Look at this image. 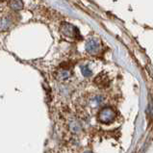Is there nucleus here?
Instances as JSON below:
<instances>
[{
    "label": "nucleus",
    "instance_id": "f257e3e1",
    "mask_svg": "<svg viewBox=\"0 0 153 153\" xmlns=\"http://www.w3.org/2000/svg\"><path fill=\"white\" fill-rule=\"evenodd\" d=\"M60 31L64 36L68 37V38L77 39L80 36L79 31H78V29L75 27V26H73L72 24L68 23V22L62 23V25H61V27H60Z\"/></svg>",
    "mask_w": 153,
    "mask_h": 153
},
{
    "label": "nucleus",
    "instance_id": "39448f33",
    "mask_svg": "<svg viewBox=\"0 0 153 153\" xmlns=\"http://www.w3.org/2000/svg\"><path fill=\"white\" fill-rule=\"evenodd\" d=\"M71 76V72L69 71L68 68H61L58 74H57V78L60 80V81H67L69 79V77Z\"/></svg>",
    "mask_w": 153,
    "mask_h": 153
},
{
    "label": "nucleus",
    "instance_id": "0eeeda50",
    "mask_svg": "<svg viewBox=\"0 0 153 153\" xmlns=\"http://www.w3.org/2000/svg\"><path fill=\"white\" fill-rule=\"evenodd\" d=\"M81 72L85 77H89L91 75V71L88 68V65H82L81 67Z\"/></svg>",
    "mask_w": 153,
    "mask_h": 153
},
{
    "label": "nucleus",
    "instance_id": "9d476101",
    "mask_svg": "<svg viewBox=\"0 0 153 153\" xmlns=\"http://www.w3.org/2000/svg\"><path fill=\"white\" fill-rule=\"evenodd\" d=\"M0 1H3V0H0Z\"/></svg>",
    "mask_w": 153,
    "mask_h": 153
},
{
    "label": "nucleus",
    "instance_id": "7ed1b4c3",
    "mask_svg": "<svg viewBox=\"0 0 153 153\" xmlns=\"http://www.w3.org/2000/svg\"><path fill=\"white\" fill-rule=\"evenodd\" d=\"M86 50L91 54H95L99 50V43L94 39H91L86 43Z\"/></svg>",
    "mask_w": 153,
    "mask_h": 153
},
{
    "label": "nucleus",
    "instance_id": "1a4fd4ad",
    "mask_svg": "<svg viewBox=\"0 0 153 153\" xmlns=\"http://www.w3.org/2000/svg\"><path fill=\"white\" fill-rule=\"evenodd\" d=\"M86 153H91V152H86Z\"/></svg>",
    "mask_w": 153,
    "mask_h": 153
},
{
    "label": "nucleus",
    "instance_id": "20e7f679",
    "mask_svg": "<svg viewBox=\"0 0 153 153\" xmlns=\"http://www.w3.org/2000/svg\"><path fill=\"white\" fill-rule=\"evenodd\" d=\"M13 25V17L11 16H5L0 19V30L5 31L12 27Z\"/></svg>",
    "mask_w": 153,
    "mask_h": 153
},
{
    "label": "nucleus",
    "instance_id": "423d86ee",
    "mask_svg": "<svg viewBox=\"0 0 153 153\" xmlns=\"http://www.w3.org/2000/svg\"><path fill=\"white\" fill-rule=\"evenodd\" d=\"M9 6L13 11H20L23 8L22 0H10Z\"/></svg>",
    "mask_w": 153,
    "mask_h": 153
},
{
    "label": "nucleus",
    "instance_id": "f03ea898",
    "mask_svg": "<svg viewBox=\"0 0 153 153\" xmlns=\"http://www.w3.org/2000/svg\"><path fill=\"white\" fill-rule=\"evenodd\" d=\"M116 117V113L110 107L103 108L98 114V120L102 123H110Z\"/></svg>",
    "mask_w": 153,
    "mask_h": 153
},
{
    "label": "nucleus",
    "instance_id": "6e6552de",
    "mask_svg": "<svg viewBox=\"0 0 153 153\" xmlns=\"http://www.w3.org/2000/svg\"><path fill=\"white\" fill-rule=\"evenodd\" d=\"M71 130L73 131V132H77V131L80 130V126L78 125L76 122H72L71 125Z\"/></svg>",
    "mask_w": 153,
    "mask_h": 153
}]
</instances>
